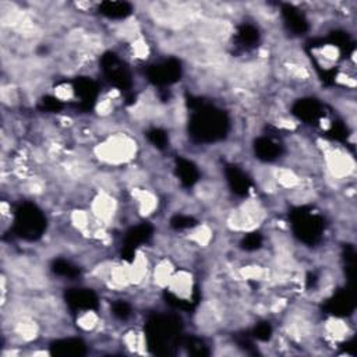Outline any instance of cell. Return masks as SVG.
Listing matches in <instances>:
<instances>
[{"label": "cell", "mask_w": 357, "mask_h": 357, "mask_svg": "<svg viewBox=\"0 0 357 357\" xmlns=\"http://www.w3.org/2000/svg\"><path fill=\"white\" fill-rule=\"evenodd\" d=\"M17 225L21 229V232L24 229L30 235H32V233H35L42 227V219H41V215L38 214L37 211L34 210L32 207H28V208H24L20 212Z\"/></svg>", "instance_id": "cell-1"}, {"label": "cell", "mask_w": 357, "mask_h": 357, "mask_svg": "<svg viewBox=\"0 0 357 357\" xmlns=\"http://www.w3.org/2000/svg\"><path fill=\"white\" fill-rule=\"evenodd\" d=\"M102 13L109 17H124L130 13V6L121 2H106L100 6Z\"/></svg>", "instance_id": "cell-2"}, {"label": "cell", "mask_w": 357, "mask_h": 357, "mask_svg": "<svg viewBox=\"0 0 357 357\" xmlns=\"http://www.w3.org/2000/svg\"><path fill=\"white\" fill-rule=\"evenodd\" d=\"M285 11H286V17H288L289 26L292 27L293 30H296V31H304L305 21L304 18H303V16H301L300 13H297V10L292 9V7H288Z\"/></svg>", "instance_id": "cell-3"}, {"label": "cell", "mask_w": 357, "mask_h": 357, "mask_svg": "<svg viewBox=\"0 0 357 357\" xmlns=\"http://www.w3.org/2000/svg\"><path fill=\"white\" fill-rule=\"evenodd\" d=\"M178 170H180L182 180L186 182L187 184H191L195 180V170L189 162L182 163V165H180V168H178Z\"/></svg>", "instance_id": "cell-4"}, {"label": "cell", "mask_w": 357, "mask_h": 357, "mask_svg": "<svg viewBox=\"0 0 357 357\" xmlns=\"http://www.w3.org/2000/svg\"><path fill=\"white\" fill-rule=\"evenodd\" d=\"M258 152L261 154V157L265 158H272L276 155V147L273 145L271 141H267V140H263V141L258 142Z\"/></svg>", "instance_id": "cell-5"}]
</instances>
